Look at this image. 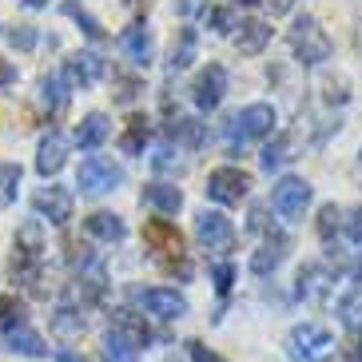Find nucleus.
<instances>
[{"instance_id":"nucleus-13","label":"nucleus","mask_w":362,"mask_h":362,"mask_svg":"<svg viewBox=\"0 0 362 362\" xmlns=\"http://www.w3.org/2000/svg\"><path fill=\"white\" fill-rule=\"evenodd\" d=\"M119 48L136 68H148L156 60V40H151V28L144 21H132L124 33H119Z\"/></svg>"},{"instance_id":"nucleus-46","label":"nucleus","mask_w":362,"mask_h":362,"mask_svg":"<svg viewBox=\"0 0 362 362\" xmlns=\"http://www.w3.org/2000/svg\"><path fill=\"white\" fill-rule=\"evenodd\" d=\"M291 4H295V0H267L271 16H283V12H291Z\"/></svg>"},{"instance_id":"nucleus-47","label":"nucleus","mask_w":362,"mask_h":362,"mask_svg":"<svg viewBox=\"0 0 362 362\" xmlns=\"http://www.w3.org/2000/svg\"><path fill=\"white\" fill-rule=\"evenodd\" d=\"M56 362H80L72 351H56Z\"/></svg>"},{"instance_id":"nucleus-6","label":"nucleus","mask_w":362,"mask_h":362,"mask_svg":"<svg viewBox=\"0 0 362 362\" xmlns=\"http://www.w3.org/2000/svg\"><path fill=\"white\" fill-rule=\"evenodd\" d=\"M119 183H124V168L112 163L107 156H88V160H80L76 187L84 195H107V192H116Z\"/></svg>"},{"instance_id":"nucleus-45","label":"nucleus","mask_w":362,"mask_h":362,"mask_svg":"<svg viewBox=\"0 0 362 362\" xmlns=\"http://www.w3.org/2000/svg\"><path fill=\"white\" fill-rule=\"evenodd\" d=\"M12 80H16V68H12L8 60H0V88H8Z\"/></svg>"},{"instance_id":"nucleus-9","label":"nucleus","mask_w":362,"mask_h":362,"mask_svg":"<svg viewBox=\"0 0 362 362\" xmlns=\"http://www.w3.org/2000/svg\"><path fill=\"white\" fill-rule=\"evenodd\" d=\"M271 207H275L283 219H303V211L310 207V183L303 175H283V180L271 187Z\"/></svg>"},{"instance_id":"nucleus-40","label":"nucleus","mask_w":362,"mask_h":362,"mask_svg":"<svg viewBox=\"0 0 362 362\" xmlns=\"http://www.w3.org/2000/svg\"><path fill=\"white\" fill-rule=\"evenodd\" d=\"M346 239H351L354 247H362V203L346 211Z\"/></svg>"},{"instance_id":"nucleus-23","label":"nucleus","mask_w":362,"mask_h":362,"mask_svg":"<svg viewBox=\"0 0 362 362\" xmlns=\"http://www.w3.org/2000/svg\"><path fill=\"white\" fill-rule=\"evenodd\" d=\"M148 139H151L148 116H132V119H128V128H124V136H119V151H124V156H144Z\"/></svg>"},{"instance_id":"nucleus-1","label":"nucleus","mask_w":362,"mask_h":362,"mask_svg":"<svg viewBox=\"0 0 362 362\" xmlns=\"http://www.w3.org/2000/svg\"><path fill=\"white\" fill-rule=\"evenodd\" d=\"M12 279L28 295H40L44 283V235L40 223H24L12 239Z\"/></svg>"},{"instance_id":"nucleus-50","label":"nucleus","mask_w":362,"mask_h":362,"mask_svg":"<svg viewBox=\"0 0 362 362\" xmlns=\"http://www.w3.org/2000/svg\"><path fill=\"white\" fill-rule=\"evenodd\" d=\"M239 4H255V0H239Z\"/></svg>"},{"instance_id":"nucleus-3","label":"nucleus","mask_w":362,"mask_h":362,"mask_svg":"<svg viewBox=\"0 0 362 362\" xmlns=\"http://www.w3.org/2000/svg\"><path fill=\"white\" fill-rule=\"evenodd\" d=\"M291 48H295L298 64H322V60H330V52H334V44H330V36L319 28V21L310 16V12H303L295 24H291Z\"/></svg>"},{"instance_id":"nucleus-44","label":"nucleus","mask_w":362,"mask_h":362,"mask_svg":"<svg viewBox=\"0 0 362 362\" xmlns=\"http://www.w3.org/2000/svg\"><path fill=\"white\" fill-rule=\"evenodd\" d=\"M346 358H351V362H362V330H354V339H351V351H346Z\"/></svg>"},{"instance_id":"nucleus-10","label":"nucleus","mask_w":362,"mask_h":362,"mask_svg":"<svg viewBox=\"0 0 362 362\" xmlns=\"http://www.w3.org/2000/svg\"><path fill=\"white\" fill-rule=\"evenodd\" d=\"M227 96V68L223 64H207L192 84V100L199 112H215Z\"/></svg>"},{"instance_id":"nucleus-20","label":"nucleus","mask_w":362,"mask_h":362,"mask_svg":"<svg viewBox=\"0 0 362 362\" xmlns=\"http://www.w3.org/2000/svg\"><path fill=\"white\" fill-rule=\"evenodd\" d=\"M144 203H148L151 211H160V215H175L183 207V192L175 187V183L156 180V183H148V187H144Z\"/></svg>"},{"instance_id":"nucleus-14","label":"nucleus","mask_w":362,"mask_h":362,"mask_svg":"<svg viewBox=\"0 0 362 362\" xmlns=\"http://www.w3.org/2000/svg\"><path fill=\"white\" fill-rule=\"evenodd\" d=\"M195 239H199L203 247L219 251V247H231L235 227L223 211H199V219H195Z\"/></svg>"},{"instance_id":"nucleus-31","label":"nucleus","mask_w":362,"mask_h":362,"mask_svg":"<svg viewBox=\"0 0 362 362\" xmlns=\"http://www.w3.org/2000/svg\"><path fill=\"white\" fill-rule=\"evenodd\" d=\"M16 322H28V310H24V303L16 295H4L0 298V330L16 327Z\"/></svg>"},{"instance_id":"nucleus-2","label":"nucleus","mask_w":362,"mask_h":362,"mask_svg":"<svg viewBox=\"0 0 362 362\" xmlns=\"http://www.w3.org/2000/svg\"><path fill=\"white\" fill-rule=\"evenodd\" d=\"M144 243H148V251L168 267L171 275L180 267V279H192V263L183 259V235L175 223H168V219H148L144 223Z\"/></svg>"},{"instance_id":"nucleus-8","label":"nucleus","mask_w":362,"mask_h":362,"mask_svg":"<svg viewBox=\"0 0 362 362\" xmlns=\"http://www.w3.org/2000/svg\"><path fill=\"white\" fill-rule=\"evenodd\" d=\"M251 195V175L243 168H215L207 175V199L223 203V207H235Z\"/></svg>"},{"instance_id":"nucleus-29","label":"nucleus","mask_w":362,"mask_h":362,"mask_svg":"<svg viewBox=\"0 0 362 362\" xmlns=\"http://www.w3.org/2000/svg\"><path fill=\"white\" fill-rule=\"evenodd\" d=\"M339 319H342V327H351V330H362V287H354V291H346V295L339 298Z\"/></svg>"},{"instance_id":"nucleus-41","label":"nucleus","mask_w":362,"mask_h":362,"mask_svg":"<svg viewBox=\"0 0 362 362\" xmlns=\"http://www.w3.org/2000/svg\"><path fill=\"white\" fill-rule=\"evenodd\" d=\"M211 279H215V291H219V295H227V291L235 287V267L231 263H219L211 271Z\"/></svg>"},{"instance_id":"nucleus-27","label":"nucleus","mask_w":362,"mask_h":362,"mask_svg":"<svg viewBox=\"0 0 362 362\" xmlns=\"http://www.w3.org/2000/svg\"><path fill=\"white\" fill-rule=\"evenodd\" d=\"M104 358L107 362H139V346H136V342H128L119 330L107 327V334H104Z\"/></svg>"},{"instance_id":"nucleus-11","label":"nucleus","mask_w":362,"mask_h":362,"mask_svg":"<svg viewBox=\"0 0 362 362\" xmlns=\"http://www.w3.org/2000/svg\"><path fill=\"white\" fill-rule=\"evenodd\" d=\"M33 207H36V215L48 219L52 227H64L68 219H72V192L60 187V183H48V187H40V192L33 195Z\"/></svg>"},{"instance_id":"nucleus-22","label":"nucleus","mask_w":362,"mask_h":362,"mask_svg":"<svg viewBox=\"0 0 362 362\" xmlns=\"http://www.w3.org/2000/svg\"><path fill=\"white\" fill-rule=\"evenodd\" d=\"M112 330H119L128 342H136L139 351H148L151 327L144 322V315H136V310H116V315H112Z\"/></svg>"},{"instance_id":"nucleus-15","label":"nucleus","mask_w":362,"mask_h":362,"mask_svg":"<svg viewBox=\"0 0 362 362\" xmlns=\"http://www.w3.org/2000/svg\"><path fill=\"white\" fill-rule=\"evenodd\" d=\"M0 342L16 354H28V358H44L48 354V346H44V339L33 330V322H16V327L0 330Z\"/></svg>"},{"instance_id":"nucleus-30","label":"nucleus","mask_w":362,"mask_h":362,"mask_svg":"<svg viewBox=\"0 0 362 362\" xmlns=\"http://www.w3.org/2000/svg\"><path fill=\"white\" fill-rule=\"evenodd\" d=\"M52 330L60 334V339H76V334L84 330V319H80L72 307H56L52 310Z\"/></svg>"},{"instance_id":"nucleus-24","label":"nucleus","mask_w":362,"mask_h":362,"mask_svg":"<svg viewBox=\"0 0 362 362\" xmlns=\"http://www.w3.org/2000/svg\"><path fill=\"white\" fill-rule=\"evenodd\" d=\"M291 151H295V136L291 132H279L271 144L263 148V156H259V163H263V171H279L283 163L291 160Z\"/></svg>"},{"instance_id":"nucleus-18","label":"nucleus","mask_w":362,"mask_h":362,"mask_svg":"<svg viewBox=\"0 0 362 362\" xmlns=\"http://www.w3.org/2000/svg\"><path fill=\"white\" fill-rule=\"evenodd\" d=\"M235 28H239V33H235V48L243 56H259L267 44H271V24L267 21H255V16H251V21H239Z\"/></svg>"},{"instance_id":"nucleus-19","label":"nucleus","mask_w":362,"mask_h":362,"mask_svg":"<svg viewBox=\"0 0 362 362\" xmlns=\"http://www.w3.org/2000/svg\"><path fill=\"white\" fill-rule=\"evenodd\" d=\"M107 136H112V119H107L104 112H88V116L80 119V128H76V148L96 151Z\"/></svg>"},{"instance_id":"nucleus-12","label":"nucleus","mask_w":362,"mask_h":362,"mask_svg":"<svg viewBox=\"0 0 362 362\" xmlns=\"http://www.w3.org/2000/svg\"><path fill=\"white\" fill-rule=\"evenodd\" d=\"M104 72H107V64H104V56L100 52H76V56L64 60V72L60 76H64L68 88H92Z\"/></svg>"},{"instance_id":"nucleus-35","label":"nucleus","mask_w":362,"mask_h":362,"mask_svg":"<svg viewBox=\"0 0 362 362\" xmlns=\"http://www.w3.org/2000/svg\"><path fill=\"white\" fill-rule=\"evenodd\" d=\"M207 28H211V33H219V36H223V33H231V28H235V12L227 8V4L211 8V12H207Z\"/></svg>"},{"instance_id":"nucleus-36","label":"nucleus","mask_w":362,"mask_h":362,"mask_svg":"<svg viewBox=\"0 0 362 362\" xmlns=\"http://www.w3.org/2000/svg\"><path fill=\"white\" fill-rule=\"evenodd\" d=\"M339 219H342V211L334 207V203H327V207L319 211V235L327 239V243H330V235L339 231Z\"/></svg>"},{"instance_id":"nucleus-5","label":"nucleus","mask_w":362,"mask_h":362,"mask_svg":"<svg viewBox=\"0 0 362 362\" xmlns=\"http://www.w3.org/2000/svg\"><path fill=\"white\" fill-rule=\"evenodd\" d=\"M330 351H334V334L327 327H319V322H298L287 334L291 362H322Z\"/></svg>"},{"instance_id":"nucleus-38","label":"nucleus","mask_w":362,"mask_h":362,"mask_svg":"<svg viewBox=\"0 0 362 362\" xmlns=\"http://www.w3.org/2000/svg\"><path fill=\"white\" fill-rule=\"evenodd\" d=\"M116 84H119V92H116L119 104H132L144 92V80H136V76H116Z\"/></svg>"},{"instance_id":"nucleus-43","label":"nucleus","mask_w":362,"mask_h":362,"mask_svg":"<svg viewBox=\"0 0 362 362\" xmlns=\"http://www.w3.org/2000/svg\"><path fill=\"white\" fill-rule=\"evenodd\" d=\"M203 4H207V0H175V12H180L183 21H192V16L203 8Z\"/></svg>"},{"instance_id":"nucleus-48","label":"nucleus","mask_w":362,"mask_h":362,"mask_svg":"<svg viewBox=\"0 0 362 362\" xmlns=\"http://www.w3.org/2000/svg\"><path fill=\"white\" fill-rule=\"evenodd\" d=\"M24 8H44V4H48V0H21Z\"/></svg>"},{"instance_id":"nucleus-33","label":"nucleus","mask_w":362,"mask_h":362,"mask_svg":"<svg viewBox=\"0 0 362 362\" xmlns=\"http://www.w3.org/2000/svg\"><path fill=\"white\" fill-rule=\"evenodd\" d=\"M16 183H21V168L16 163H0V199L4 203L16 199Z\"/></svg>"},{"instance_id":"nucleus-21","label":"nucleus","mask_w":362,"mask_h":362,"mask_svg":"<svg viewBox=\"0 0 362 362\" xmlns=\"http://www.w3.org/2000/svg\"><path fill=\"white\" fill-rule=\"evenodd\" d=\"M88 235L92 239H100V243H119L124 235H128V227H124V219H119L116 211H92L84 219Z\"/></svg>"},{"instance_id":"nucleus-17","label":"nucleus","mask_w":362,"mask_h":362,"mask_svg":"<svg viewBox=\"0 0 362 362\" xmlns=\"http://www.w3.org/2000/svg\"><path fill=\"white\" fill-rule=\"evenodd\" d=\"M287 247H291V239L283 231H275V235H267L263 239V247H259L255 255H251V271H255L259 279L263 275H271L279 263H283V255H287Z\"/></svg>"},{"instance_id":"nucleus-49","label":"nucleus","mask_w":362,"mask_h":362,"mask_svg":"<svg viewBox=\"0 0 362 362\" xmlns=\"http://www.w3.org/2000/svg\"><path fill=\"white\" fill-rule=\"evenodd\" d=\"M354 283L362 287V259H358V267H354Z\"/></svg>"},{"instance_id":"nucleus-34","label":"nucleus","mask_w":362,"mask_h":362,"mask_svg":"<svg viewBox=\"0 0 362 362\" xmlns=\"http://www.w3.org/2000/svg\"><path fill=\"white\" fill-rule=\"evenodd\" d=\"M319 279H322V271H319V267H303V271H298V287H295V295H298V298H310L315 291L322 287Z\"/></svg>"},{"instance_id":"nucleus-32","label":"nucleus","mask_w":362,"mask_h":362,"mask_svg":"<svg viewBox=\"0 0 362 362\" xmlns=\"http://www.w3.org/2000/svg\"><path fill=\"white\" fill-rule=\"evenodd\" d=\"M175 136H180L187 148H203V144H207V128H203L199 119H180V124H175Z\"/></svg>"},{"instance_id":"nucleus-37","label":"nucleus","mask_w":362,"mask_h":362,"mask_svg":"<svg viewBox=\"0 0 362 362\" xmlns=\"http://www.w3.org/2000/svg\"><path fill=\"white\" fill-rule=\"evenodd\" d=\"M8 44H12V48H21V52L36 48V28H33V24H16V28L8 33Z\"/></svg>"},{"instance_id":"nucleus-4","label":"nucleus","mask_w":362,"mask_h":362,"mask_svg":"<svg viewBox=\"0 0 362 362\" xmlns=\"http://www.w3.org/2000/svg\"><path fill=\"white\" fill-rule=\"evenodd\" d=\"M275 107L271 104H247L239 116L227 119V144L235 148H243L247 139H267L271 132H275Z\"/></svg>"},{"instance_id":"nucleus-25","label":"nucleus","mask_w":362,"mask_h":362,"mask_svg":"<svg viewBox=\"0 0 362 362\" xmlns=\"http://www.w3.org/2000/svg\"><path fill=\"white\" fill-rule=\"evenodd\" d=\"M195 52H199V36H195V28H180V40L171 44V60H168V68H171V72L187 68V64L195 60Z\"/></svg>"},{"instance_id":"nucleus-16","label":"nucleus","mask_w":362,"mask_h":362,"mask_svg":"<svg viewBox=\"0 0 362 362\" xmlns=\"http://www.w3.org/2000/svg\"><path fill=\"white\" fill-rule=\"evenodd\" d=\"M64 160H68V139L60 132H48L40 139V148H36V171H40L44 180H52L56 171L64 168Z\"/></svg>"},{"instance_id":"nucleus-28","label":"nucleus","mask_w":362,"mask_h":362,"mask_svg":"<svg viewBox=\"0 0 362 362\" xmlns=\"http://www.w3.org/2000/svg\"><path fill=\"white\" fill-rule=\"evenodd\" d=\"M64 16H72V21L80 24V33H84L88 40H96V44H100V40L107 36V33H104V24H100V21H96V16H92L88 8H80L76 0H68V4H64Z\"/></svg>"},{"instance_id":"nucleus-7","label":"nucleus","mask_w":362,"mask_h":362,"mask_svg":"<svg viewBox=\"0 0 362 362\" xmlns=\"http://www.w3.org/2000/svg\"><path fill=\"white\" fill-rule=\"evenodd\" d=\"M132 298L148 310L151 319H163V322H175V319H183V315L192 310L187 298H183L175 287H139V291H132Z\"/></svg>"},{"instance_id":"nucleus-39","label":"nucleus","mask_w":362,"mask_h":362,"mask_svg":"<svg viewBox=\"0 0 362 362\" xmlns=\"http://www.w3.org/2000/svg\"><path fill=\"white\" fill-rule=\"evenodd\" d=\"M151 168H156V171H175V168H180L175 148H171V144H160V148H156V156H151Z\"/></svg>"},{"instance_id":"nucleus-42","label":"nucleus","mask_w":362,"mask_h":362,"mask_svg":"<svg viewBox=\"0 0 362 362\" xmlns=\"http://www.w3.org/2000/svg\"><path fill=\"white\" fill-rule=\"evenodd\" d=\"M187 354H192V362H227V358H219L215 351H207V346H203L199 339L187 342Z\"/></svg>"},{"instance_id":"nucleus-26","label":"nucleus","mask_w":362,"mask_h":362,"mask_svg":"<svg viewBox=\"0 0 362 362\" xmlns=\"http://www.w3.org/2000/svg\"><path fill=\"white\" fill-rule=\"evenodd\" d=\"M40 100H44V107L52 112V116H60L68 107V84H64V76H44L40 80Z\"/></svg>"}]
</instances>
